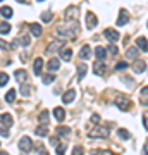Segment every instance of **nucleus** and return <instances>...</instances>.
Returning a JSON list of instances; mask_svg holds the SVG:
<instances>
[{
	"instance_id": "nucleus-1",
	"label": "nucleus",
	"mask_w": 148,
	"mask_h": 155,
	"mask_svg": "<svg viewBox=\"0 0 148 155\" xmlns=\"http://www.w3.org/2000/svg\"><path fill=\"white\" fill-rule=\"evenodd\" d=\"M69 24H71V21H69V22H64V24H61V26H57V35L72 38V36L76 35V31H79V26H77L76 22H72V26L69 28Z\"/></svg>"
},
{
	"instance_id": "nucleus-2",
	"label": "nucleus",
	"mask_w": 148,
	"mask_h": 155,
	"mask_svg": "<svg viewBox=\"0 0 148 155\" xmlns=\"http://www.w3.org/2000/svg\"><path fill=\"white\" fill-rule=\"evenodd\" d=\"M115 105L119 107L121 110H129L133 104H131V100L127 98L126 95H117V97H115Z\"/></svg>"
},
{
	"instance_id": "nucleus-3",
	"label": "nucleus",
	"mask_w": 148,
	"mask_h": 155,
	"mask_svg": "<svg viewBox=\"0 0 148 155\" xmlns=\"http://www.w3.org/2000/svg\"><path fill=\"white\" fill-rule=\"evenodd\" d=\"M19 150L21 152H31L33 150V140L29 138V136H22L19 140Z\"/></svg>"
},
{
	"instance_id": "nucleus-4",
	"label": "nucleus",
	"mask_w": 148,
	"mask_h": 155,
	"mask_svg": "<svg viewBox=\"0 0 148 155\" xmlns=\"http://www.w3.org/2000/svg\"><path fill=\"white\" fill-rule=\"evenodd\" d=\"M109 136V129L107 127H95L90 131V138H107Z\"/></svg>"
},
{
	"instance_id": "nucleus-5",
	"label": "nucleus",
	"mask_w": 148,
	"mask_h": 155,
	"mask_svg": "<svg viewBox=\"0 0 148 155\" xmlns=\"http://www.w3.org/2000/svg\"><path fill=\"white\" fill-rule=\"evenodd\" d=\"M66 19L67 21H77V16H79V9L77 7H74V5H71L69 9L66 11Z\"/></svg>"
},
{
	"instance_id": "nucleus-6",
	"label": "nucleus",
	"mask_w": 148,
	"mask_h": 155,
	"mask_svg": "<svg viewBox=\"0 0 148 155\" xmlns=\"http://www.w3.org/2000/svg\"><path fill=\"white\" fill-rule=\"evenodd\" d=\"M127 22H129V12L126 9H121L119 11V16H117V24L119 26H126Z\"/></svg>"
},
{
	"instance_id": "nucleus-7",
	"label": "nucleus",
	"mask_w": 148,
	"mask_h": 155,
	"mask_svg": "<svg viewBox=\"0 0 148 155\" xmlns=\"http://www.w3.org/2000/svg\"><path fill=\"white\" fill-rule=\"evenodd\" d=\"M104 36L107 40H109V41H112V43H114V41H117V40H119V36H121V35L117 33V31H115V29H112V28H107L104 31Z\"/></svg>"
},
{
	"instance_id": "nucleus-8",
	"label": "nucleus",
	"mask_w": 148,
	"mask_h": 155,
	"mask_svg": "<svg viewBox=\"0 0 148 155\" xmlns=\"http://www.w3.org/2000/svg\"><path fill=\"white\" fill-rule=\"evenodd\" d=\"M97 24H98V19H97V16H95L93 12H88V14H86V26H88V29L97 28Z\"/></svg>"
},
{
	"instance_id": "nucleus-9",
	"label": "nucleus",
	"mask_w": 148,
	"mask_h": 155,
	"mask_svg": "<svg viewBox=\"0 0 148 155\" xmlns=\"http://www.w3.org/2000/svg\"><path fill=\"white\" fill-rule=\"evenodd\" d=\"M93 72L97 74V76H104L105 72H107V66H105L102 61L95 62V64H93Z\"/></svg>"
},
{
	"instance_id": "nucleus-10",
	"label": "nucleus",
	"mask_w": 148,
	"mask_h": 155,
	"mask_svg": "<svg viewBox=\"0 0 148 155\" xmlns=\"http://www.w3.org/2000/svg\"><path fill=\"white\" fill-rule=\"evenodd\" d=\"M64 48V41H61V40H55V41H52V43L48 45V48H47V52H55V50H61Z\"/></svg>"
},
{
	"instance_id": "nucleus-11",
	"label": "nucleus",
	"mask_w": 148,
	"mask_h": 155,
	"mask_svg": "<svg viewBox=\"0 0 148 155\" xmlns=\"http://www.w3.org/2000/svg\"><path fill=\"white\" fill-rule=\"evenodd\" d=\"M12 116L11 114H2V116H0V124H2V126H5V127H11L12 126Z\"/></svg>"
},
{
	"instance_id": "nucleus-12",
	"label": "nucleus",
	"mask_w": 148,
	"mask_h": 155,
	"mask_svg": "<svg viewBox=\"0 0 148 155\" xmlns=\"http://www.w3.org/2000/svg\"><path fill=\"white\" fill-rule=\"evenodd\" d=\"M74 97H76V91L74 90H67L66 93L62 95V102L64 104H71L72 100H74Z\"/></svg>"
},
{
	"instance_id": "nucleus-13",
	"label": "nucleus",
	"mask_w": 148,
	"mask_h": 155,
	"mask_svg": "<svg viewBox=\"0 0 148 155\" xmlns=\"http://www.w3.org/2000/svg\"><path fill=\"white\" fill-rule=\"evenodd\" d=\"M29 31H31V35H33V36H40V35L43 33V29H41V26H40L38 22L29 24Z\"/></svg>"
},
{
	"instance_id": "nucleus-14",
	"label": "nucleus",
	"mask_w": 148,
	"mask_h": 155,
	"mask_svg": "<svg viewBox=\"0 0 148 155\" xmlns=\"http://www.w3.org/2000/svg\"><path fill=\"white\" fill-rule=\"evenodd\" d=\"M133 71L136 72V74H140V72L143 71H146V62H143V61H138L134 66H133Z\"/></svg>"
},
{
	"instance_id": "nucleus-15",
	"label": "nucleus",
	"mask_w": 148,
	"mask_h": 155,
	"mask_svg": "<svg viewBox=\"0 0 148 155\" xmlns=\"http://www.w3.org/2000/svg\"><path fill=\"white\" fill-rule=\"evenodd\" d=\"M95 55H97L98 61H104L105 57H107V50H105L104 47H97V48H95Z\"/></svg>"
},
{
	"instance_id": "nucleus-16",
	"label": "nucleus",
	"mask_w": 148,
	"mask_h": 155,
	"mask_svg": "<svg viewBox=\"0 0 148 155\" xmlns=\"http://www.w3.org/2000/svg\"><path fill=\"white\" fill-rule=\"evenodd\" d=\"M47 67H48V71H57L61 67V62H59V59H50Z\"/></svg>"
},
{
	"instance_id": "nucleus-17",
	"label": "nucleus",
	"mask_w": 148,
	"mask_h": 155,
	"mask_svg": "<svg viewBox=\"0 0 148 155\" xmlns=\"http://www.w3.org/2000/svg\"><path fill=\"white\" fill-rule=\"evenodd\" d=\"M136 45H138V48H141L143 52H148V41L143 36H140V38H136Z\"/></svg>"
},
{
	"instance_id": "nucleus-18",
	"label": "nucleus",
	"mask_w": 148,
	"mask_h": 155,
	"mask_svg": "<svg viewBox=\"0 0 148 155\" xmlns=\"http://www.w3.org/2000/svg\"><path fill=\"white\" fill-rule=\"evenodd\" d=\"M54 117L57 119V121H64V117H66V112H64V109H61V107L54 109Z\"/></svg>"
},
{
	"instance_id": "nucleus-19",
	"label": "nucleus",
	"mask_w": 148,
	"mask_h": 155,
	"mask_svg": "<svg viewBox=\"0 0 148 155\" xmlns=\"http://www.w3.org/2000/svg\"><path fill=\"white\" fill-rule=\"evenodd\" d=\"M79 57H81V59H90V57H91V48H90L88 45H84L81 48V52H79Z\"/></svg>"
},
{
	"instance_id": "nucleus-20",
	"label": "nucleus",
	"mask_w": 148,
	"mask_h": 155,
	"mask_svg": "<svg viewBox=\"0 0 148 155\" xmlns=\"http://www.w3.org/2000/svg\"><path fill=\"white\" fill-rule=\"evenodd\" d=\"M0 14H2V16L5 17V19H11V17H12V14H14V11H12L11 7L4 5L2 9H0Z\"/></svg>"
},
{
	"instance_id": "nucleus-21",
	"label": "nucleus",
	"mask_w": 148,
	"mask_h": 155,
	"mask_svg": "<svg viewBox=\"0 0 148 155\" xmlns=\"http://www.w3.org/2000/svg\"><path fill=\"white\" fill-rule=\"evenodd\" d=\"M41 69H43V61H41V59H36V61H35V64H33V71H35V74H40V72H41Z\"/></svg>"
},
{
	"instance_id": "nucleus-22",
	"label": "nucleus",
	"mask_w": 148,
	"mask_h": 155,
	"mask_svg": "<svg viewBox=\"0 0 148 155\" xmlns=\"http://www.w3.org/2000/svg\"><path fill=\"white\" fill-rule=\"evenodd\" d=\"M86 71H88L86 64H79L77 66V79H83V78L86 76Z\"/></svg>"
},
{
	"instance_id": "nucleus-23",
	"label": "nucleus",
	"mask_w": 148,
	"mask_h": 155,
	"mask_svg": "<svg viewBox=\"0 0 148 155\" xmlns=\"http://www.w3.org/2000/svg\"><path fill=\"white\" fill-rule=\"evenodd\" d=\"M61 57L64 59V61H71L72 50H69V48H61Z\"/></svg>"
},
{
	"instance_id": "nucleus-24",
	"label": "nucleus",
	"mask_w": 148,
	"mask_h": 155,
	"mask_svg": "<svg viewBox=\"0 0 148 155\" xmlns=\"http://www.w3.org/2000/svg\"><path fill=\"white\" fill-rule=\"evenodd\" d=\"M69 133H71V129L67 126H59L57 127V134L59 136H69Z\"/></svg>"
},
{
	"instance_id": "nucleus-25",
	"label": "nucleus",
	"mask_w": 148,
	"mask_h": 155,
	"mask_svg": "<svg viewBox=\"0 0 148 155\" xmlns=\"http://www.w3.org/2000/svg\"><path fill=\"white\" fill-rule=\"evenodd\" d=\"M47 133H48V126L47 124H41V126L36 127V134L38 136H47Z\"/></svg>"
},
{
	"instance_id": "nucleus-26",
	"label": "nucleus",
	"mask_w": 148,
	"mask_h": 155,
	"mask_svg": "<svg viewBox=\"0 0 148 155\" xmlns=\"http://www.w3.org/2000/svg\"><path fill=\"white\" fill-rule=\"evenodd\" d=\"M16 78L19 79V81H26V79H28V72L24 71V69H17V71H16Z\"/></svg>"
},
{
	"instance_id": "nucleus-27",
	"label": "nucleus",
	"mask_w": 148,
	"mask_h": 155,
	"mask_svg": "<svg viewBox=\"0 0 148 155\" xmlns=\"http://www.w3.org/2000/svg\"><path fill=\"white\" fill-rule=\"evenodd\" d=\"M16 100V90H9L5 93V102H9V104H12Z\"/></svg>"
},
{
	"instance_id": "nucleus-28",
	"label": "nucleus",
	"mask_w": 148,
	"mask_h": 155,
	"mask_svg": "<svg viewBox=\"0 0 148 155\" xmlns=\"http://www.w3.org/2000/svg\"><path fill=\"white\" fill-rule=\"evenodd\" d=\"M48 117H50V112L48 110H43L41 112V114H40V122H41V124H47V122H48Z\"/></svg>"
},
{
	"instance_id": "nucleus-29",
	"label": "nucleus",
	"mask_w": 148,
	"mask_h": 155,
	"mask_svg": "<svg viewBox=\"0 0 148 155\" xmlns=\"http://www.w3.org/2000/svg\"><path fill=\"white\" fill-rule=\"evenodd\" d=\"M9 31H11V24H9V22H0V33L7 35Z\"/></svg>"
},
{
	"instance_id": "nucleus-30",
	"label": "nucleus",
	"mask_w": 148,
	"mask_h": 155,
	"mask_svg": "<svg viewBox=\"0 0 148 155\" xmlns=\"http://www.w3.org/2000/svg\"><path fill=\"white\" fill-rule=\"evenodd\" d=\"M117 134H119V136H121L122 140H129L131 138V134H129V131H127V129H117Z\"/></svg>"
},
{
	"instance_id": "nucleus-31",
	"label": "nucleus",
	"mask_w": 148,
	"mask_h": 155,
	"mask_svg": "<svg viewBox=\"0 0 148 155\" xmlns=\"http://www.w3.org/2000/svg\"><path fill=\"white\" fill-rule=\"evenodd\" d=\"M52 17H54V14H52V12L45 11L43 14H41V21H43V22H50V21H52Z\"/></svg>"
},
{
	"instance_id": "nucleus-32",
	"label": "nucleus",
	"mask_w": 148,
	"mask_h": 155,
	"mask_svg": "<svg viewBox=\"0 0 148 155\" xmlns=\"http://www.w3.org/2000/svg\"><path fill=\"white\" fill-rule=\"evenodd\" d=\"M7 83H9V74H5V72H0V86H5Z\"/></svg>"
},
{
	"instance_id": "nucleus-33",
	"label": "nucleus",
	"mask_w": 148,
	"mask_h": 155,
	"mask_svg": "<svg viewBox=\"0 0 148 155\" xmlns=\"http://www.w3.org/2000/svg\"><path fill=\"white\" fill-rule=\"evenodd\" d=\"M91 155H114L110 150H93Z\"/></svg>"
},
{
	"instance_id": "nucleus-34",
	"label": "nucleus",
	"mask_w": 148,
	"mask_h": 155,
	"mask_svg": "<svg viewBox=\"0 0 148 155\" xmlns=\"http://www.w3.org/2000/svg\"><path fill=\"white\" fill-rule=\"evenodd\" d=\"M54 81H55L54 74H47V76H43V83L45 84H50V83H54Z\"/></svg>"
},
{
	"instance_id": "nucleus-35",
	"label": "nucleus",
	"mask_w": 148,
	"mask_h": 155,
	"mask_svg": "<svg viewBox=\"0 0 148 155\" xmlns=\"http://www.w3.org/2000/svg\"><path fill=\"white\" fill-rule=\"evenodd\" d=\"M115 69H117V71H124V69H127V62H124V61L117 62V64H115Z\"/></svg>"
},
{
	"instance_id": "nucleus-36",
	"label": "nucleus",
	"mask_w": 148,
	"mask_h": 155,
	"mask_svg": "<svg viewBox=\"0 0 148 155\" xmlns=\"http://www.w3.org/2000/svg\"><path fill=\"white\" fill-rule=\"evenodd\" d=\"M127 57H129V59H136L138 57V50L136 48H129L127 50Z\"/></svg>"
},
{
	"instance_id": "nucleus-37",
	"label": "nucleus",
	"mask_w": 148,
	"mask_h": 155,
	"mask_svg": "<svg viewBox=\"0 0 148 155\" xmlns=\"http://www.w3.org/2000/svg\"><path fill=\"white\" fill-rule=\"evenodd\" d=\"M29 91H31V88H29L28 84H24V86L21 84V93L24 95V97H29Z\"/></svg>"
},
{
	"instance_id": "nucleus-38",
	"label": "nucleus",
	"mask_w": 148,
	"mask_h": 155,
	"mask_svg": "<svg viewBox=\"0 0 148 155\" xmlns=\"http://www.w3.org/2000/svg\"><path fill=\"white\" fill-rule=\"evenodd\" d=\"M17 41H19L21 45H24V47H28V45H29V36H21Z\"/></svg>"
},
{
	"instance_id": "nucleus-39",
	"label": "nucleus",
	"mask_w": 148,
	"mask_h": 155,
	"mask_svg": "<svg viewBox=\"0 0 148 155\" xmlns=\"http://www.w3.org/2000/svg\"><path fill=\"white\" fill-rule=\"evenodd\" d=\"M83 153H84L83 147H74V150H72V155H83Z\"/></svg>"
},
{
	"instance_id": "nucleus-40",
	"label": "nucleus",
	"mask_w": 148,
	"mask_h": 155,
	"mask_svg": "<svg viewBox=\"0 0 148 155\" xmlns=\"http://www.w3.org/2000/svg\"><path fill=\"white\" fill-rule=\"evenodd\" d=\"M0 134H2V136H4V138H9V127H0Z\"/></svg>"
},
{
	"instance_id": "nucleus-41",
	"label": "nucleus",
	"mask_w": 148,
	"mask_h": 155,
	"mask_svg": "<svg viewBox=\"0 0 148 155\" xmlns=\"http://www.w3.org/2000/svg\"><path fill=\"white\" fill-rule=\"evenodd\" d=\"M57 155H66V147L64 145H59L57 147Z\"/></svg>"
},
{
	"instance_id": "nucleus-42",
	"label": "nucleus",
	"mask_w": 148,
	"mask_h": 155,
	"mask_svg": "<svg viewBox=\"0 0 148 155\" xmlns=\"http://www.w3.org/2000/svg\"><path fill=\"white\" fill-rule=\"evenodd\" d=\"M0 48H5V50H9V48H12V45H9L7 41H4V40H0Z\"/></svg>"
},
{
	"instance_id": "nucleus-43",
	"label": "nucleus",
	"mask_w": 148,
	"mask_h": 155,
	"mask_svg": "<svg viewBox=\"0 0 148 155\" xmlns=\"http://www.w3.org/2000/svg\"><path fill=\"white\" fill-rule=\"evenodd\" d=\"M91 121H93V124H98V122H100V116H98V114H93V116H91Z\"/></svg>"
},
{
	"instance_id": "nucleus-44",
	"label": "nucleus",
	"mask_w": 148,
	"mask_h": 155,
	"mask_svg": "<svg viewBox=\"0 0 148 155\" xmlns=\"http://www.w3.org/2000/svg\"><path fill=\"white\" fill-rule=\"evenodd\" d=\"M109 50H110V54H112V55H115V54H117V50H119V48H117L115 45H110V47H109Z\"/></svg>"
},
{
	"instance_id": "nucleus-45",
	"label": "nucleus",
	"mask_w": 148,
	"mask_h": 155,
	"mask_svg": "<svg viewBox=\"0 0 148 155\" xmlns=\"http://www.w3.org/2000/svg\"><path fill=\"white\" fill-rule=\"evenodd\" d=\"M50 145H54V147H59V138H50Z\"/></svg>"
},
{
	"instance_id": "nucleus-46",
	"label": "nucleus",
	"mask_w": 148,
	"mask_h": 155,
	"mask_svg": "<svg viewBox=\"0 0 148 155\" xmlns=\"http://www.w3.org/2000/svg\"><path fill=\"white\" fill-rule=\"evenodd\" d=\"M141 93H143V95H148V86H145V88L141 90Z\"/></svg>"
},
{
	"instance_id": "nucleus-47",
	"label": "nucleus",
	"mask_w": 148,
	"mask_h": 155,
	"mask_svg": "<svg viewBox=\"0 0 148 155\" xmlns=\"http://www.w3.org/2000/svg\"><path fill=\"white\" fill-rule=\"evenodd\" d=\"M141 155H148V145L145 147V148H143V153H141Z\"/></svg>"
},
{
	"instance_id": "nucleus-48",
	"label": "nucleus",
	"mask_w": 148,
	"mask_h": 155,
	"mask_svg": "<svg viewBox=\"0 0 148 155\" xmlns=\"http://www.w3.org/2000/svg\"><path fill=\"white\" fill-rule=\"evenodd\" d=\"M40 155H48V152H45L43 148H40Z\"/></svg>"
},
{
	"instance_id": "nucleus-49",
	"label": "nucleus",
	"mask_w": 148,
	"mask_h": 155,
	"mask_svg": "<svg viewBox=\"0 0 148 155\" xmlns=\"http://www.w3.org/2000/svg\"><path fill=\"white\" fill-rule=\"evenodd\" d=\"M0 155H9V153H7V152H0Z\"/></svg>"
},
{
	"instance_id": "nucleus-50",
	"label": "nucleus",
	"mask_w": 148,
	"mask_h": 155,
	"mask_svg": "<svg viewBox=\"0 0 148 155\" xmlns=\"http://www.w3.org/2000/svg\"><path fill=\"white\" fill-rule=\"evenodd\" d=\"M38 2H43V0H38Z\"/></svg>"
},
{
	"instance_id": "nucleus-51",
	"label": "nucleus",
	"mask_w": 148,
	"mask_h": 155,
	"mask_svg": "<svg viewBox=\"0 0 148 155\" xmlns=\"http://www.w3.org/2000/svg\"><path fill=\"white\" fill-rule=\"evenodd\" d=\"M146 26H148V22H146Z\"/></svg>"
},
{
	"instance_id": "nucleus-52",
	"label": "nucleus",
	"mask_w": 148,
	"mask_h": 155,
	"mask_svg": "<svg viewBox=\"0 0 148 155\" xmlns=\"http://www.w3.org/2000/svg\"><path fill=\"white\" fill-rule=\"evenodd\" d=\"M0 2H2V0H0Z\"/></svg>"
}]
</instances>
